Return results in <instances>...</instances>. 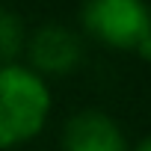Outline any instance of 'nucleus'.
Instances as JSON below:
<instances>
[{
	"mask_svg": "<svg viewBox=\"0 0 151 151\" xmlns=\"http://www.w3.org/2000/svg\"><path fill=\"white\" fill-rule=\"evenodd\" d=\"M50 113V92L45 77L27 65H0V148L33 139Z\"/></svg>",
	"mask_w": 151,
	"mask_h": 151,
	"instance_id": "1",
	"label": "nucleus"
},
{
	"mask_svg": "<svg viewBox=\"0 0 151 151\" xmlns=\"http://www.w3.org/2000/svg\"><path fill=\"white\" fill-rule=\"evenodd\" d=\"M83 27L122 50H139L145 39H151V9L136 0H92L80 9Z\"/></svg>",
	"mask_w": 151,
	"mask_h": 151,
	"instance_id": "2",
	"label": "nucleus"
},
{
	"mask_svg": "<svg viewBox=\"0 0 151 151\" xmlns=\"http://www.w3.org/2000/svg\"><path fill=\"white\" fill-rule=\"evenodd\" d=\"M27 59L33 74H71L83 59V45L68 27L62 24H45L39 27L27 45Z\"/></svg>",
	"mask_w": 151,
	"mask_h": 151,
	"instance_id": "3",
	"label": "nucleus"
},
{
	"mask_svg": "<svg viewBox=\"0 0 151 151\" xmlns=\"http://www.w3.org/2000/svg\"><path fill=\"white\" fill-rule=\"evenodd\" d=\"M62 151H127L119 124L101 110L71 116L62 130Z\"/></svg>",
	"mask_w": 151,
	"mask_h": 151,
	"instance_id": "4",
	"label": "nucleus"
},
{
	"mask_svg": "<svg viewBox=\"0 0 151 151\" xmlns=\"http://www.w3.org/2000/svg\"><path fill=\"white\" fill-rule=\"evenodd\" d=\"M27 45L24 36V21L18 12L0 6V65H9Z\"/></svg>",
	"mask_w": 151,
	"mask_h": 151,
	"instance_id": "5",
	"label": "nucleus"
},
{
	"mask_svg": "<svg viewBox=\"0 0 151 151\" xmlns=\"http://www.w3.org/2000/svg\"><path fill=\"white\" fill-rule=\"evenodd\" d=\"M139 53H142L145 59H151V39H145V42L139 45Z\"/></svg>",
	"mask_w": 151,
	"mask_h": 151,
	"instance_id": "6",
	"label": "nucleus"
},
{
	"mask_svg": "<svg viewBox=\"0 0 151 151\" xmlns=\"http://www.w3.org/2000/svg\"><path fill=\"white\" fill-rule=\"evenodd\" d=\"M133 151H151V136H145V139H142V142H139Z\"/></svg>",
	"mask_w": 151,
	"mask_h": 151,
	"instance_id": "7",
	"label": "nucleus"
}]
</instances>
